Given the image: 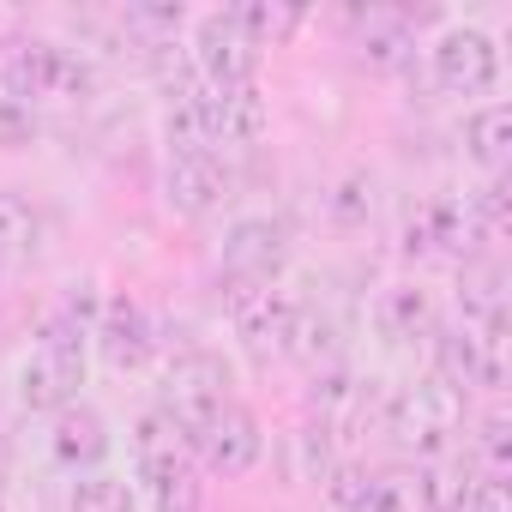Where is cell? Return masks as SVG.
<instances>
[{
    "instance_id": "cell-1",
    "label": "cell",
    "mask_w": 512,
    "mask_h": 512,
    "mask_svg": "<svg viewBox=\"0 0 512 512\" xmlns=\"http://www.w3.org/2000/svg\"><path fill=\"white\" fill-rule=\"evenodd\" d=\"M91 374V320L79 308H55L31 344V356L19 362V404L37 416H55L67 404H79V386Z\"/></svg>"
},
{
    "instance_id": "cell-2",
    "label": "cell",
    "mask_w": 512,
    "mask_h": 512,
    "mask_svg": "<svg viewBox=\"0 0 512 512\" xmlns=\"http://www.w3.org/2000/svg\"><path fill=\"white\" fill-rule=\"evenodd\" d=\"M380 428H386L392 440H404V446L440 458L446 440L464 428V386H452L446 374H428V380H416V386H398V392H386V404H380Z\"/></svg>"
},
{
    "instance_id": "cell-3",
    "label": "cell",
    "mask_w": 512,
    "mask_h": 512,
    "mask_svg": "<svg viewBox=\"0 0 512 512\" xmlns=\"http://www.w3.org/2000/svg\"><path fill=\"white\" fill-rule=\"evenodd\" d=\"M0 85H7L13 103L31 109V103H79V97H91L97 73H91L85 55L31 37V43H13L7 55H0Z\"/></svg>"
},
{
    "instance_id": "cell-4",
    "label": "cell",
    "mask_w": 512,
    "mask_h": 512,
    "mask_svg": "<svg viewBox=\"0 0 512 512\" xmlns=\"http://www.w3.org/2000/svg\"><path fill=\"white\" fill-rule=\"evenodd\" d=\"M133 458H139V482H145L157 512H199V482H193L187 434L163 410H145L133 422Z\"/></svg>"
},
{
    "instance_id": "cell-5",
    "label": "cell",
    "mask_w": 512,
    "mask_h": 512,
    "mask_svg": "<svg viewBox=\"0 0 512 512\" xmlns=\"http://www.w3.org/2000/svg\"><path fill=\"white\" fill-rule=\"evenodd\" d=\"M223 404H235V368H229L217 350H181V356L163 368L157 410H163L181 434L205 428Z\"/></svg>"
},
{
    "instance_id": "cell-6",
    "label": "cell",
    "mask_w": 512,
    "mask_h": 512,
    "mask_svg": "<svg viewBox=\"0 0 512 512\" xmlns=\"http://www.w3.org/2000/svg\"><path fill=\"white\" fill-rule=\"evenodd\" d=\"M290 223L272 217V211H253V217H235L223 229V253H217V272H223V290H272L290 266Z\"/></svg>"
},
{
    "instance_id": "cell-7",
    "label": "cell",
    "mask_w": 512,
    "mask_h": 512,
    "mask_svg": "<svg viewBox=\"0 0 512 512\" xmlns=\"http://www.w3.org/2000/svg\"><path fill=\"white\" fill-rule=\"evenodd\" d=\"M434 85L452 97H488L500 85V43L482 25H446L428 49Z\"/></svg>"
},
{
    "instance_id": "cell-8",
    "label": "cell",
    "mask_w": 512,
    "mask_h": 512,
    "mask_svg": "<svg viewBox=\"0 0 512 512\" xmlns=\"http://www.w3.org/2000/svg\"><path fill=\"white\" fill-rule=\"evenodd\" d=\"M253 73H260V49L241 37V25L229 19V7L205 13L193 25V79L205 91H241V85H253Z\"/></svg>"
},
{
    "instance_id": "cell-9",
    "label": "cell",
    "mask_w": 512,
    "mask_h": 512,
    "mask_svg": "<svg viewBox=\"0 0 512 512\" xmlns=\"http://www.w3.org/2000/svg\"><path fill=\"white\" fill-rule=\"evenodd\" d=\"M187 452L205 470H217V476H247L266 458V428H260V416H253L247 404H223L205 428L187 434Z\"/></svg>"
},
{
    "instance_id": "cell-10",
    "label": "cell",
    "mask_w": 512,
    "mask_h": 512,
    "mask_svg": "<svg viewBox=\"0 0 512 512\" xmlns=\"http://www.w3.org/2000/svg\"><path fill=\"white\" fill-rule=\"evenodd\" d=\"M380 404H386L380 380H362V374H350V368L314 374V422H320L332 440H344V434L380 422Z\"/></svg>"
},
{
    "instance_id": "cell-11",
    "label": "cell",
    "mask_w": 512,
    "mask_h": 512,
    "mask_svg": "<svg viewBox=\"0 0 512 512\" xmlns=\"http://www.w3.org/2000/svg\"><path fill=\"white\" fill-rule=\"evenodd\" d=\"M296 296L290 290H229V320L235 332L260 350V356H284V338H290V320H296Z\"/></svg>"
},
{
    "instance_id": "cell-12",
    "label": "cell",
    "mask_w": 512,
    "mask_h": 512,
    "mask_svg": "<svg viewBox=\"0 0 512 512\" xmlns=\"http://www.w3.org/2000/svg\"><path fill=\"white\" fill-rule=\"evenodd\" d=\"M229 193V169L217 163V151H193V157H169L163 169V199L181 217H211Z\"/></svg>"
},
{
    "instance_id": "cell-13",
    "label": "cell",
    "mask_w": 512,
    "mask_h": 512,
    "mask_svg": "<svg viewBox=\"0 0 512 512\" xmlns=\"http://www.w3.org/2000/svg\"><path fill=\"white\" fill-rule=\"evenodd\" d=\"M109 416L97 410V404H67V410H55V428H49V452H55V464H67V470H97L103 458H109Z\"/></svg>"
},
{
    "instance_id": "cell-14",
    "label": "cell",
    "mask_w": 512,
    "mask_h": 512,
    "mask_svg": "<svg viewBox=\"0 0 512 512\" xmlns=\"http://www.w3.org/2000/svg\"><path fill=\"white\" fill-rule=\"evenodd\" d=\"M91 344L103 350L109 368H139L157 350V332H151V314L139 302H109L103 320L91 326Z\"/></svg>"
},
{
    "instance_id": "cell-15",
    "label": "cell",
    "mask_w": 512,
    "mask_h": 512,
    "mask_svg": "<svg viewBox=\"0 0 512 512\" xmlns=\"http://www.w3.org/2000/svg\"><path fill=\"white\" fill-rule=\"evenodd\" d=\"M470 241H476V223H470V211L458 199H428L404 223L410 253H470Z\"/></svg>"
},
{
    "instance_id": "cell-16",
    "label": "cell",
    "mask_w": 512,
    "mask_h": 512,
    "mask_svg": "<svg viewBox=\"0 0 512 512\" xmlns=\"http://www.w3.org/2000/svg\"><path fill=\"white\" fill-rule=\"evenodd\" d=\"M464 151H470V163L482 175H500L506 169V157H512V109L500 97L464 115Z\"/></svg>"
},
{
    "instance_id": "cell-17",
    "label": "cell",
    "mask_w": 512,
    "mask_h": 512,
    "mask_svg": "<svg viewBox=\"0 0 512 512\" xmlns=\"http://www.w3.org/2000/svg\"><path fill=\"white\" fill-rule=\"evenodd\" d=\"M37 247H43V211L19 187H0V266L37 260Z\"/></svg>"
},
{
    "instance_id": "cell-18",
    "label": "cell",
    "mask_w": 512,
    "mask_h": 512,
    "mask_svg": "<svg viewBox=\"0 0 512 512\" xmlns=\"http://www.w3.org/2000/svg\"><path fill=\"white\" fill-rule=\"evenodd\" d=\"M458 308H464V326L506 320V266H500V260H464Z\"/></svg>"
},
{
    "instance_id": "cell-19",
    "label": "cell",
    "mask_w": 512,
    "mask_h": 512,
    "mask_svg": "<svg viewBox=\"0 0 512 512\" xmlns=\"http://www.w3.org/2000/svg\"><path fill=\"white\" fill-rule=\"evenodd\" d=\"M284 356H290V362H302V368H314V374L338 368V320L302 302V308H296V320H290Z\"/></svg>"
},
{
    "instance_id": "cell-20",
    "label": "cell",
    "mask_w": 512,
    "mask_h": 512,
    "mask_svg": "<svg viewBox=\"0 0 512 512\" xmlns=\"http://www.w3.org/2000/svg\"><path fill=\"white\" fill-rule=\"evenodd\" d=\"M380 326H386V338H398V344H416V338H434V296L422 290V284H392L386 296H380Z\"/></svg>"
},
{
    "instance_id": "cell-21",
    "label": "cell",
    "mask_w": 512,
    "mask_h": 512,
    "mask_svg": "<svg viewBox=\"0 0 512 512\" xmlns=\"http://www.w3.org/2000/svg\"><path fill=\"white\" fill-rule=\"evenodd\" d=\"M416 476H422V512H464V506H470V488H476V470H470L464 458H452V452H440V458H428V464H416Z\"/></svg>"
},
{
    "instance_id": "cell-22",
    "label": "cell",
    "mask_w": 512,
    "mask_h": 512,
    "mask_svg": "<svg viewBox=\"0 0 512 512\" xmlns=\"http://www.w3.org/2000/svg\"><path fill=\"white\" fill-rule=\"evenodd\" d=\"M229 19L253 49H278L302 31V7H290V0H247V7H229Z\"/></svg>"
},
{
    "instance_id": "cell-23",
    "label": "cell",
    "mask_w": 512,
    "mask_h": 512,
    "mask_svg": "<svg viewBox=\"0 0 512 512\" xmlns=\"http://www.w3.org/2000/svg\"><path fill=\"white\" fill-rule=\"evenodd\" d=\"M163 145H169V157L211 151V127H205V109H199V85L169 91V103H163Z\"/></svg>"
},
{
    "instance_id": "cell-24",
    "label": "cell",
    "mask_w": 512,
    "mask_h": 512,
    "mask_svg": "<svg viewBox=\"0 0 512 512\" xmlns=\"http://www.w3.org/2000/svg\"><path fill=\"white\" fill-rule=\"evenodd\" d=\"M464 344H470V386L500 392L506 386V320L464 326Z\"/></svg>"
},
{
    "instance_id": "cell-25",
    "label": "cell",
    "mask_w": 512,
    "mask_h": 512,
    "mask_svg": "<svg viewBox=\"0 0 512 512\" xmlns=\"http://www.w3.org/2000/svg\"><path fill=\"white\" fill-rule=\"evenodd\" d=\"M73 512H139V500H133V482H127V476L85 470V476L73 482Z\"/></svg>"
},
{
    "instance_id": "cell-26",
    "label": "cell",
    "mask_w": 512,
    "mask_h": 512,
    "mask_svg": "<svg viewBox=\"0 0 512 512\" xmlns=\"http://www.w3.org/2000/svg\"><path fill=\"white\" fill-rule=\"evenodd\" d=\"M368 512H422V476H416V464H386V470H374Z\"/></svg>"
},
{
    "instance_id": "cell-27",
    "label": "cell",
    "mask_w": 512,
    "mask_h": 512,
    "mask_svg": "<svg viewBox=\"0 0 512 512\" xmlns=\"http://www.w3.org/2000/svg\"><path fill=\"white\" fill-rule=\"evenodd\" d=\"M362 55H368L374 67H404V61H410V25L392 19V13H368V25H362Z\"/></svg>"
},
{
    "instance_id": "cell-28",
    "label": "cell",
    "mask_w": 512,
    "mask_h": 512,
    "mask_svg": "<svg viewBox=\"0 0 512 512\" xmlns=\"http://www.w3.org/2000/svg\"><path fill=\"white\" fill-rule=\"evenodd\" d=\"M338 440L320 428V422H302L296 428V476L302 482H326L332 470H338V452H332Z\"/></svg>"
},
{
    "instance_id": "cell-29",
    "label": "cell",
    "mask_w": 512,
    "mask_h": 512,
    "mask_svg": "<svg viewBox=\"0 0 512 512\" xmlns=\"http://www.w3.org/2000/svg\"><path fill=\"white\" fill-rule=\"evenodd\" d=\"M368 494H374V470H368V464H338V470L326 476L332 512H368Z\"/></svg>"
},
{
    "instance_id": "cell-30",
    "label": "cell",
    "mask_w": 512,
    "mask_h": 512,
    "mask_svg": "<svg viewBox=\"0 0 512 512\" xmlns=\"http://www.w3.org/2000/svg\"><path fill=\"white\" fill-rule=\"evenodd\" d=\"M476 452H482L488 476H500V470L512 464V422H506V416H482V422H476Z\"/></svg>"
},
{
    "instance_id": "cell-31",
    "label": "cell",
    "mask_w": 512,
    "mask_h": 512,
    "mask_svg": "<svg viewBox=\"0 0 512 512\" xmlns=\"http://www.w3.org/2000/svg\"><path fill=\"white\" fill-rule=\"evenodd\" d=\"M31 133H37V115L13 97H0V145H31Z\"/></svg>"
},
{
    "instance_id": "cell-32",
    "label": "cell",
    "mask_w": 512,
    "mask_h": 512,
    "mask_svg": "<svg viewBox=\"0 0 512 512\" xmlns=\"http://www.w3.org/2000/svg\"><path fill=\"white\" fill-rule=\"evenodd\" d=\"M464 512H506V482H500V476H476Z\"/></svg>"
},
{
    "instance_id": "cell-33",
    "label": "cell",
    "mask_w": 512,
    "mask_h": 512,
    "mask_svg": "<svg viewBox=\"0 0 512 512\" xmlns=\"http://www.w3.org/2000/svg\"><path fill=\"white\" fill-rule=\"evenodd\" d=\"M0 470H7V440H0Z\"/></svg>"
},
{
    "instance_id": "cell-34",
    "label": "cell",
    "mask_w": 512,
    "mask_h": 512,
    "mask_svg": "<svg viewBox=\"0 0 512 512\" xmlns=\"http://www.w3.org/2000/svg\"><path fill=\"white\" fill-rule=\"evenodd\" d=\"M0 284H7V266H0Z\"/></svg>"
}]
</instances>
